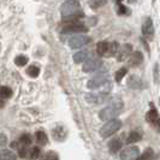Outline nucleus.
Segmentation results:
<instances>
[{"mask_svg": "<svg viewBox=\"0 0 160 160\" xmlns=\"http://www.w3.org/2000/svg\"><path fill=\"white\" fill-rule=\"evenodd\" d=\"M0 107H4V101L0 100Z\"/></svg>", "mask_w": 160, "mask_h": 160, "instance_id": "35", "label": "nucleus"}, {"mask_svg": "<svg viewBox=\"0 0 160 160\" xmlns=\"http://www.w3.org/2000/svg\"><path fill=\"white\" fill-rule=\"evenodd\" d=\"M142 63H143V54L140 51L131 52V54L128 57V64L131 68H136V66H138Z\"/></svg>", "mask_w": 160, "mask_h": 160, "instance_id": "13", "label": "nucleus"}, {"mask_svg": "<svg viewBox=\"0 0 160 160\" xmlns=\"http://www.w3.org/2000/svg\"><path fill=\"white\" fill-rule=\"evenodd\" d=\"M106 2H107V0H89L88 1L89 6L93 8V10H96V8L104 6Z\"/></svg>", "mask_w": 160, "mask_h": 160, "instance_id": "26", "label": "nucleus"}, {"mask_svg": "<svg viewBox=\"0 0 160 160\" xmlns=\"http://www.w3.org/2000/svg\"><path fill=\"white\" fill-rule=\"evenodd\" d=\"M108 82V73L107 72H100L96 73L93 78H90L87 83V87L89 89H98L100 87H102L104 84H106Z\"/></svg>", "mask_w": 160, "mask_h": 160, "instance_id": "8", "label": "nucleus"}, {"mask_svg": "<svg viewBox=\"0 0 160 160\" xmlns=\"http://www.w3.org/2000/svg\"><path fill=\"white\" fill-rule=\"evenodd\" d=\"M32 138L29 134H23L22 136L19 137V143H21V146L28 147V146L32 144Z\"/></svg>", "mask_w": 160, "mask_h": 160, "instance_id": "25", "label": "nucleus"}, {"mask_svg": "<svg viewBox=\"0 0 160 160\" xmlns=\"http://www.w3.org/2000/svg\"><path fill=\"white\" fill-rule=\"evenodd\" d=\"M15 64L17 66H25V65L28 64V57L23 56V54H21V56H17L15 58Z\"/></svg>", "mask_w": 160, "mask_h": 160, "instance_id": "28", "label": "nucleus"}, {"mask_svg": "<svg viewBox=\"0 0 160 160\" xmlns=\"http://www.w3.org/2000/svg\"><path fill=\"white\" fill-rule=\"evenodd\" d=\"M90 57H93L92 56V51H89V49H82L80 52L75 53L73 57H72V59H73V62L76 64H81V63H84Z\"/></svg>", "mask_w": 160, "mask_h": 160, "instance_id": "16", "label": "nucleus"}, {"mask_svg": "<svg viewBox=\"0 0 160 160\" xmlns=\"http://www.w3.org/2000/svg\"><path fill=\"white\" fill-rule=\"evenodd\" d=\"M92 41V39L87 36V35H82V34H76L70 38L69 40V46L72 49H77V48L84 47L86 45H88L89 42Z\"/></svg>", "mask_w": 160, "mask_h": 160, "instance_id": "9", "label": "nucleus"}, {"mask_svg": "<svg viewBox=\"0 0 160 160\" xmlns=\"http://www.w3.org/2000/svg\"><path fill=\"white\" fill-rule=\"evenodd\" d=\"M40 154H41V149L39 147H32V149L29 151V158L32 160H35L40 157Z\"/></svg>", "mask_w": 160, "mask_h": 160, "instance_id": "30", "label": "nucleus"}, {"mask_svg": "<svg viewBox=\"0 0 160 160\" xmlns=\"http://www.w3.org/2000/svg\"><path fill=\"white\" fill-rule=\"evenodd\" d=\"M12 95V90L8 87H0V99H8Z\"/></svg>", "mask_w": 160, "mask_h": 160, "instance_id": "27", "label": "nucleus"}, {"mask_svg": "<svg viewBox=\"0 0 160 160\" xmlns=\"http://www.w3.org/2000/svg\"><path fill=\"white\" fill-rule=\"evenodd\" d=\"M141 32L147 40H152L154 38V25H153V21L151 17H146L143 19Z\"/></svg>", "mask_w": 160, "mask_h": 160, "instance_id": "11", "label": "nucleus"}, {"mask_svg": "<svg viewBox=\"0 0 160 160\" xmlns=\"http://www.w3.org/2000/svg\"><path fill=\"white\" fill-rule=\"evenodd\" d=\"M128 87L131 89H143L146 87V83L141 77L136 75H131L128 80Z\"/></svg>", "mask_w": 160, "mask_h": 160, "instance_id": "15", "label": "nucleus"}, {"mask_svg": "<svg viewBox=\"0 0 160 160\" xmlns=\"http://www.w3.org/2000/svg\"><path fill=\"white\" fill-rule=\"evenodd\" d=\"M6 143H8V138L5 134H0V146H5Z\"/></svg>", "mask_w": 160, "mask_h": 160, "instance_id": "34", "label": "nucleus"}, {"mask_svg": "<svg viewBox=\"0 0 160 160\" xmlns=\"http://www.w3.org/2000/svg\"><path fill=\"white\" fill-rule=\"evenodd\" d=\"M159 101H160V100H159Z\"/></svg>", "mask_w": 160, "mask_h": 160, "instance_id": "38", "label": "nucleus"}, {"mask_svg": "<svg viewBox=\"0 0 160 160\" xmlns=\"http://www.w3.org/2000/svg\"><path fill=\"white\" fill-rule=\"evenodd\" d=\"M53 136H54V138L58 140V141H63L65 138V136H66V132H65L64 128H63V127H57V128L53 130Z\"/></svg>", "mask_w": 160, "mask_h": 160, "instance_id": "21", "label": "nucleus"}, {"mask_svg": "<svg viewBox=\"0 0 160 160\" xmlns=\"http://www.w3.org/2000/svg\"><path fill=\"white\" fill-rule=\"evenodd\" d=\"M102 66V60L99 57H90L84 62V64L82 66V70L84 72H94L99 70Z\"/></svg>", "mask_w": 160, "mask_h": 160, "instance_id": "10", "label": "nucleus"}, {"mask_svg": "<svg viewBox=\"0 0 160 160\" xmlns=\"http://www.w3.org/2000/svg\"><path fill=\"white\" fill-rule=\"evenodd\" d=\"M140 155V148L136 146H129L120 153V160H136Z\"/></svg>", "mask_w": 160, "mask_h": 160, "instance_id": "12", "label": "nucleus"}, {"mask_svg": "<svg viewBox=\"0 0 160 160\" xmlns=\"http://www.w3.org/2000/svg\"><path fill=\"white\" fill-rule=\"evenodd\" d=\"M153 2H155V0H153Z\"/></svg>", "mask_w": 160, "mask_h": 160, "instance_id": "37", "label": "nucleus"}, {"mask_svg": "<svg viewBox=\"0 0 160 160\" xmlns=\"http://www.w3.org/2000/svg\"><path fill=\"white\" fill-rule=\"evenodd\" d=\"M123 110V102L120 100L113 101L111 105H108L107 107L102 108L99 112V118L104 122H108L111 119H116L119 116L120 111Z\"/></svg>", "mask_w": 160, "mask_h": 160, "instance_id": "2", "label": "nucleus"}, {"mask_svg": "<svg viewBox=\"0 0 160 160\" xmlns=\"http://www.w3.org/2000/svg\"><path fill=\"white\" fill-rule=\"evenodd\" d=\"M132 52V46L130 43H125L123 46H119V49H118V53H117V60L118 62H123L125 59H128V57L131 54Z\"/></svg>", "mask_w": 160, "mask_h": 160, "instance_id": "14", "label": "nucleus"}, {"mask_svg": "<svg viewBox=\"0 0 160 160\" xmlns=\"http://www.w3.org/2000/svg\"><path fill=\"white\" fill-rule=\"evenodd\" d=\"M146 120L148 122V124H151V127L155 131L160 132V116L153 102H151V110L146 113Z\"/></svg>", "mask_w": 160, "mask_h": 160, "instance_id": "5", "label": "nucleus"}, {"mask_svg": "<svg viewBox=\"0 0 160 160\" xmlns=\"http://www.w3.org/2000/svg\"><path fill=\"white\" fill-rule=\"evenodd\" d=\"M60 15L63 17L64 22L80 21L84 16L78 0H66L60 6Z\"/></svg>", "mask_w": 160, "mask_h": 160, "instance_id": "1", "label": "nucleus"}, {"mask_svg": "<svg viewBox=\"0 0 160 160\" xmlns=\"http://www.w3.org/2000/svg\"><path fill=\"white\" fill-rule=\"evenodd\" d=\"M42 160H59V155H58V153L54 152V151H48V152H46V154L43 155Z\"/></svg>", "mask_w": 160, "mask_h": 160, "instance_id": "29", "label": "nucleus"}, {"mask_svg": "<svg viewBox=\"0 0 160 160\" xmlns=\"http://www.w3.org/2000/svg\"><path fill=\"white\" fill-rule=\"evenodd\" d=\"M141 138H142V136H141V134L138 131H131V132H129L128 137H127V143L128 144L136 143Z\"/></svg>", "mask_w": 160, "mask_h": 160, "instance_id": "19", "label": "nucleus"}, {"mask_svg": "<svg viewBox=\"0 0 160 160\" xmlns=\"http://www.w3.org/2000/svg\"><path fill=\"white\" fill-rule=\"evenodd\" d=\"M84 99L88 104L92 105H102L111 100V96L107 93H87Z\"/></svg>", "mask_w": 160, "mask_h": 160, "instance_id": "6", "label": "nucleus"}, {"mask_svg": "<svg viewBox=\"0 0 160 160\" xmlns=\"http://www.w3.org/2000/svg\"><path fill=\"white\" fill-rule=\"evenodd\" d=\"M18 154L21 158H28L29 157V151H28V147H24V146H21L18 148Z\"/></svg>", "mask_w": 160, "mask_h": 160, "instance_id": "32", "label": "nucleus"}, {"mask_svg": "<svg viewBox=\"0 0 160 160\" xmlns=\"http://www.w3.org/2000/svg\"><path fill=\"white\" fill-rule=\"evenodd\" d=\"M127 73H128V69H127V68H120L119 70L116 72V75H114L116 82H117V83L122 82V80L124 78V76H127Z\"/></svg>", "mask_w": 160, "mask_h": 160, "instance_id": "24", "label": "nucleus"}, {"mask_svg": "<svg viewBox=\"0 0 160 160\" xmlns=\"http://www.w3.org/2000/svg\"><path fill=\"white\" fill-rule=\"evenodd\" d=\"M119 49L118 42L100 41L96 43V53L100 57H116Z\"/></svg>", "mask_w": 160, "mask_h": 160, "instance_id": "3", "label": "nucleus"}, {"mask_svg": "<svg viewBox=\"0 0 160 160\" xmlns=\"http://www.w3.org/2000/svg\"><path fill=\"white\" fill-rule=\"evenodd\" d=\"M153 155H154V151L152 148H147V149H144V152L142 154H140L137 157L136 160H151L153 158Z\"/></svg>", "mask_w": 160, "mask_h": 160, "instance_id": "22", "label": "nucleus"}, {"mask_svg": "<svg viewBox=\"0 0 160 160\" xmlns=\"http://www.w3.org/2000/svg\"><path fill=\"white\" fill-rule=\"evenodd\" d=\"M35 136H36V141H38V143H39V144H41V146H45V144H47L48 136H47V134H46L45 131H42V130H39V131H36Z\"/></svg>", "mask_w": 160, "mask_h": 160, "instance_id": "20", "label": "nucleus"}, {"mask_svg": "<svg viewBox=\"0 0 160 160\" xmlns=\"http://www.w3.org/2000/svg\"><path fill=\"white\" fill-rule=\"evenodd\" d=\"M153 78H154V83L155 84H158V82H159V65L158 63H155L154 65V69H153Z\"/></svg>", "mask_w": 160, "mask_h": 160, "instance_id": "33", "label": "nucleus"}, {"mask_svg": "<svg viewBox=\"0 0 160 160\" xmlns=\"http://www.w3.org/2000/svg\"><path fill=\"white\" fill-rule=\"evenodd\" d=\"M117 13L120 15V16H123V15H129L130 13V10H129L125 5H123V4H118V10H117Z\"/></svg>", "mask_w": 160, "mask_h": 160, "instance_id": "31", "label": "nucleus"}, {"mask_svg": "<svg viewBox=\"0 0 160 160\" xmlns=\"http://www.w3.org/2000/svg\"><path fill=\"white\" fill-rule=\"evenodd\" d=\"M122 141H120L119 138H113L112 141H110V143H108V149H110V152L114 154V153L119 152V149L122 148Z\"/></svg>", "mask_w": 160, "mask_h": 160, "instance_id": "17", "label": "nucleus"}, {"mask_svg": "<svg viewBox=\"0 0 160 160\" xmlns=\"http://www.w3.org/2000/svg\"><path fill=\"white\" fill-rule=\"evenodd\" d=\"M0 160H17L16 154L10 149H1L0 151Z\"/></svg>", "mask_w": 160, "mask_h": 160, "instance_id": "18", "label": "nucleus"}, {"mask_svg": "<svg viewBox=\"0 0 160 160\" xmlns=\"http://www.w3.org/2000/svg\"><path fill=\"white\" fill-rule=\"evenodd\" d=\"M88 28L82 24L80 21H75V22H65L63 25L62 32L64 34H70V32H75V34H81V32H87Z\"/></svg>", "mask_w": 160, "mask_h": 160, "instance_id": "7", "label": "nucleus"}, {"mask_svg": "<svg viewBox=\"0 0 160 160\" xmlns=\"http://www.w3.org/2000/svg\"><path fill=\"white\" fill-rule=\"evenodd\" d=\"M122 128V122L119 119H111L108 122H106L104 125L101 127L99 134L102 138H107V137L112 136L113 134H116L119 129Z\"/></svg>", "mask_w": 160, "mask_h": 160, "instance_id": "4", "label": "nucleus"}, {"mask_svg": "<svg viewBox=\"0 0 160 160\" xmlns=\"http://www.w3.org/2000/svg\"><path fill=\"white\" fill-rule=\"evenodd\" d=\"M122 1H123V0H116V2H117V4H122Z\"/></svg>", "mask_w": 160, "mask_h": 160, "instance_id": "36", "label": "nucleus"}, {"mask_svg": "<svg viewBox=\"0 0 160 160\" xmlns=\"http://www.w3.org/2000/svg\"><path fill=\"white\" fill-rule=\"evenodd\" d=\"M27 75L32 77V78L38 77V76L40 75V68L36 66V65H30V66L27 69Z\"/></svg>", "mask_w": 160, "mask_h": 160, "instance_id": "23", "label": "nucleus"}]
</instances>
